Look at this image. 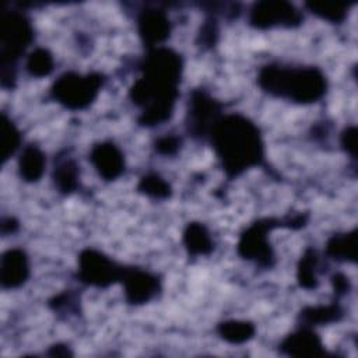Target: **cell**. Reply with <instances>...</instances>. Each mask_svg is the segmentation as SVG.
Returning <instances> with one entry per match:
<instances>
[{"instance_id": "cell-1", "label": "cell", "mask_w": 358, "mask_h": 358, "mask_svg": "<svg viewBox=\"0 0 358 358\" xmlns=\"http://www.w3.org/2000/svg\"><path fill=\"white\" fill-rule=\"evenodd\" d=\"M140 67L143 76L133 83L129 96L141 108L138 123L154 127L169 120L173 113L183 62L178 52L158 46L148 49Z\"/></svg>"}, {"instance_id": "cell-2", "label": "cell", "mask_w": 358, "mask_h": 358, "mask_svg": "<svg viewBox=\"0 0 358 358\" xmlns=\"http://www.w3.org/2000/svg\"><path fill=\"white\" fill-rule=\"evenodd\" d=\"M211 145L228 178H236L264 158V143L259 127L241 113L222 115L213 126Z\"/></svg>"}, {"instance_id": "cell-3", "label": "cell", "mask_w": 358, "mask_h": 358, "mask_svg": "<svg viewBox=\"0 0 358 358\" xmlns=\"http://www.w3.org/2000/svg\"><path fill=\"white\" fill-rule=\"evenodd\" d=\"M257 84L264 92L296 103H313L322 99L327 90L324 73L313 66L291 67L270 63L259 70Z\"/></svg>"}, {"instance_id": "cell-4", "label": "cell", "mask_w": 358, "mask_h": 358, "mask_svg": "<svg viewBox=\"0 0 358 358\" xmlns=\"http://www.w3.org/2000/svg\"><path fill=\"white\" fill-rule=\"evenodd\" d=\"M34 41L31 21L20 11H6L1 17V85L13 88L17 78L15 63Z\"/></svg>"}, {"instance_id": "cell-5", "label": "cell", "mask_w": 358, "mask_h": 358, "mask_svg": "<svg viewBox=\"0 0 358 358\" xmlns=\"http://www.w3.org/2000/svg\"><path fill=\"white\" fill-rule=\"evenodd\" d=\"M308 215L298 214L288 218H263L250 224L239 236L238 253L241 257L255 262L263 268H268L274 263V252L268 241V232L274 228H302Z\"/></svg>"}, {"instance_id": "cell-6", "label": "cell", "mask_w": 358, "mask_h": 358, "mask_svg": "<svg viewBox=\"0 0 358 358\" xmlns=\"http://www.w3.org/2000/svg\"><path fill=\"white\" fill-rule=\"evenodd\" d=\"M103 81V74L96 71L87 74L66 71L53 83L50 95L66 109L81 110L95 101Z\"/></svg>"}, {"instance_id": "cell-7", "label": "cell", "mask_w": 358, "mask_h": 358, "mask_svg": "<svg viewBox=\"0 0 358 358\" xmlns=\"http://www.w3.org/2000/svg\"><path fill=\"white\" fill-rule=\"evenodd\" d=\"M123 266H119L105 253L96 249H84L78 255V280L91 287L106 288L120 281Z\"/></svg>"}, {"instance_id": "cell-8", "label": "cell", "mask_w": 358, "mask_h": 358, "mask_svg": "<svg viewBox=\"0 0 358 358\" xmlns=\"http://www.w3.org/2000/svg\"><path fill=\"white\" fill-rule=\"evenodd\" d=\"M221 103L204 90H193L186 110V130L192 137H208L214 123L222 116Z\"/></svg>"}, {"instance_id": "cell-9", "label": "cell", "mask_w": 358, "mask_h": 358, "mask_svg": "<svg viewBox=\"0 0 358 358\" xmlns=\"http://www.w3.org/2000/svg\"><path fill=\"white\" fill-rule=\"evenodd\" d=\"M302 13L288 1L266 0L255 3L249 11V24L257 29L274 27L294 28L302 22Z\"/></svg>"}, {"instance_id": "cell-10", "label": "cell", "mask_w": 358, "mask_h": 358, "mask_svg": "<svg viewBox=\"0 0 358 358\" xmlns=\"http://www.w3.org/2000/svg\"><path fill=\"white\" fill-rule=\"evenodd\" d=\"M120 282L123 285L124 299L130 305L147 303L161 291L159 278L137 267H123Z\"/></svg>"}, {"instance_id": "cell-11", "label": "cell", "mask_w": 358, "mask_h": 358, "mask_svg": "<svg viewBox=\"0 0 358 358\" xmlns=\"http://www.w3.org/2000/svg\"><path fill=\"white\" fill-rule=\"evenodd\" d=\"M90 161L98 175L105 180H115L124 172V155L112 141H101L92 145Z\"/></svg>"}, {"instance_id": "cell-12", "label": "cell", "mask_w": 358, "mask_h": 358, "mask_svg": "<svg viewBox=\"0 0 358 358\" xmlns=\"http://www.w3.org/2000/svg\"><path fill=\"white\" fill-rule=\"evenodd\" d=\"M137 29L147 49H152L169 38L171 21L165 11L158 8H145L138 14Z\"/></svg>"}, {"instance_id": "cell-13", "label": "cell", "mask_w": 358, "mask_h": 358, "mask_svg": "<svg viewBox=\"0 0 358 358\" xmlns=\"http://www.w3.org/2000/svg\"><path fill=\"white\" fill-rule=\"evenodd\" d=\"M280 351L288 357L309 358L326 355L322 338L312 330V327L303 326L282 338L280 343Z\"/></svg>"}, {"instance_id": "cell-14", "label": "cell", "mask_w": 358, "mask_h": 358, "mask_svg": "<svg viewBox=\"0 0 358 358\" xmlns=\"http://www.w3.org/2000/svg\"><path fill=\"white\" fill-rule=\"evenodd\" d=\"M29 277L28 256L22 249L13 248L3 253L0 264L1 287L7 289L20 288Z\"/></svg>"}, {"instance_id": "cell-15", "label": "cell", "mask_w": 358, "mask_h": 358, "mask_svg": "<svg viewBox=\"0 0 358 358\" xmlns=\"http://www.w3.org/2000/svg\"><path fill=\"white\" fill-rule=\"evenodd\" d=\"M52 179L59 193L71 194L76 192L80 180V166L76 159L70 155L56 157Z\"/></svg>"}, {"instance_id": "cell-16", "label": "cell", "mask_w": 358, "mask_h": 358, "mask_svg": "<svg viewBox=\"0 0 358 358\" xmlns=\"http://www.w3.org/2000/svg\"><path fill=\"white\" fill-rule=\"evenodd\" d=\"M45 166L46 158L43 151L38 145L29 144L22 150L18 158V173L24 182H38L45 172Z\"/></svg>"}, {"instance_id": "cell-17", "label": "cell", "mask_w": 358, "mask_h": 358, "mask_svg": "<svg viewBox=\"0 0 358 358\" xmlns=\"http://www.w3.org/2000/svg\"><path fill=\"white\" fill-rule=\"evenodd\" d=\"M183 245L193 257L207 256L214 249V241L201 222H189L183 231Z\"/></svg>"}, {"instance_id": "cell-18", "label": "cell", "mask_w": 358, "mask_h": 358, "mask_svg": "<svg viewBox=\"0 0 358 358\" xmlns=\"http://www.w3.org/2000/svg\"><path fill=\"white\" fill-rule=\"evenodd\" d=\"M343 317V309L337 302L329 305L305 306L299 315L298 322L303 327H313L319 324H329L338 322Z\"/></svg>"}, {"instance_id": "cell-19", "label": "cell", "mask_w": 358, "mask_h": 358, "mask_svg": "<svg viewBox=\"0 0 358 358\" xmlns=\"http://www.w3.org/2000/svg\"><path fill=\"white\" fill-rule=\"evenodd\" d=\"M355 235L357 231L352 229L350 232L333 235L326 243V253L336 262L354 263L357 260L355 253Z\"/></svg>"}, {"instance_id": "cell-20", "label": "cell", "mask_w": 358, "mask_h": 358, "mask_svg": "<svg viewBox=\"0 0 358 358\" xmlns=\"http://www.w3.org/2000/svg\"><path fill=\"white\" fill-rule=\"evenodd\" d=\"M217 333L224 341L238 345L252 340L256 334V327L249 320L231 319V320L221 322L217 326Z\"/></svg>"}, {"instance_id": "cell-21", "label": "cell", "mask_w": 358, "mask_h": 358, "mask_svg": "<svg viewBox=\"0 0 358 358\" xmlns=\"http://www.w3.org/2000/svg\"><path fill=\"white\" fill-rule=\"evenodd\" d=\"M296 280L299 287L305 289H315L319 285L317 280V255L315 249L308 248L299 259L296 268Z\"/></svg>"}, {"instance_id": "cell-22", "label": "cell", "mask_w": 358, "mask_h": 358, "mask_svg": "<svg viewBox=\"0 0 358 358\" xmlns=\"http://www.w3.org/2000/svg\"><path fill=\"white\" fill-rule=\"evenodd\" d=\"M306 7L322 20L340 24L345 20L350 4L344 1H309Z\"/></svg>"}, {"instance_id": "cell-23", "label": "cell", "mask_w": 358, "mask_h": 358, "mask_svg": "<svg viewBox=\"0 0 358 358\" xmlns=\"http://www.w3.org/2000/svg\"><path fill=\"white\" fill-rule=\"evenodd\" d=\"M0 144H1L3 162H6L18 150V147L21 144V133L6 113H1Z\"/></svg>"}, {"instance_id": "cell-24", "label": "cell", "mask_w": 358, "mask_h": 358, "mask_svg": "<svg viewBox=\"0 0 358 358\" xmlns=\"http://www.w3.org/2000/svg\"><path fill=\"white\" fill-rule=\"evenodd\" d=\"M137 189L144 196L155 200H164L171 197L172 194L171 185L158 173H145L144 176H141Z\"/></svg>"}, {"instance_id": "cell-25", "label": "cell", "mask_w": 358, "mask_h": 358, "mask_svg": "<svg viewBox=\"0 0 358 358\" xmlns=\"http://www.w3.org/2000/svg\"><path fill=\"white\" fill-rule=\"evenodd\" d=\"M55 60L52 53L45 48L34 49L25 62V69L32 77H46L53 71Z\"/></svg>"}, {"instance_id": "cell-26", "label": "cell", "mask_w": 358, "mask_h": 358, "mask_svg": "<svg viewBox=\"0 0 358 358\" xmlns=\"http://www.w3.org/2000/svg\"><path fill=\"white\" fill-rule=\"evenodd\" d=\"M182 144V140L178 136L166 134L162 137H158L154 143V148L161 155H173L179 151Z\"/></svg>"}, {"instance_id": "cell-27", "label": "cell", "mask_w": 358, "mask_h": 358, "mask_svg": "<svg viewBox=\"0 0 358 358\" xmlns=\"http://www.w3.org/2000/svg\"><path fill=\"white\" fill-rule=\"evenodd\" d=\"M218 38V27L217 21L213 17H208L199 34V42L203 46H214Z\"/></svg>"}, {"instance_id": "cell-28", "label": "cell", "mask_w": 358, "mask_h": 358, "mask_svg": "<svg viewBox=\"0 0 358 358\" xmlns=\"http://www.w3.org/2000/svg\"><path fill=\"white\" fill-rule=\"evenodd\" d=\"M340 143L343 150L351 157H357V127L355 126H348L341 131Z\"/></svg>"}, {"instance_id": "cell-29", "label": "cell", "mask_w": 358, "mask_h": 358, "mask_svg": "<svg viewBox=\"0 0 358 358\" xmlns=\"http://www.w3.org/2000/svg\"><path fill=\"white\" fill-rule=\"evenodd\" d=\"M331 282H333V289H334L336 296H343V295L348 294L350 289H351L350 278L345 274H343V273L333 274Z\"/></svg>"}, {"instance_id": "cell-30", "label": "cell", "mask_w": 358, "mask_h": 358, "mask_svg": "<svg viewBox=\"0 0 358 358\" xmlns=\"http://www.w3.org/2000/svg\"><path fill=\"white\" fill-rule=\"evenodd\" d=\"M46 354L52 355V357H71L73 355L70 348L64 344H53L52 347H49Z\"/></svg>"}, {"instance_id": "cell-31", "label": "cell", "mask_w": 358, "mask_h": 358, "mask_svg": "<svg viewBox=\"0 0 358 358\" xmlns=\"http://www.w3.org/2000/svg\"><path fill=\"white\" fill-rule=\"evenodd\" d=\"M17 228H18V222H17L13 217H6V218H3V221H1V232H3L4 235L15 232Z\"/></svg>"}]
</instances>
